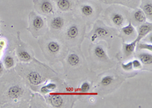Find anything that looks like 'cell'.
Instances as JSON below:
<instances>
[{"mask_svg": "<svg viewBox=\"0 0 152 108\" xmlns=\"http://www.w3.org/2000/svg\"><path fill=\"white\" fill-rule=\"evenodd\" d=\"M53 2L60 12L69 13L74 12L78 0H53Z\"/></svg>", "mask_w": 152, "mask_h": 108, "instance_id": "obj_17", "label": "cell"}, {"mask_svg": "<svg viewBox=\"0 0 152 108\" xmlns=\"http://www.w3.org/2000/svg\"><path fill=\"white\" fill-rule=\"evenodd\" d=\"M6 40L5 39H0V52L3 53L4 50L5 49V47H6Z\"/></svg>", "mask_w": 152, "mask_h": 108, "instance_id": "obj_30", "label": "cell"}, {"mask_svg": "<svg viewBox=\"0 0 152 108\" xmlns=\"http://www.w3.org/2000/svg\"><path fill=\"white\" fill-rule=\"evenodd\" d=\"M47 25H48V32L55 37H58L62 31L64 29L66 23L69 18H67L63 15H56L47 17Z\"/></svg>", "mask_w": 152, "mask_h": 108, "instance_id": "obj_13", "label": "cell"}, {"mask_svg": "<svg viewBox=\"0 0 152 108\" xmlns=\"http://www.w3.org/2000/svg\"><path fill=\"white\" fill-rule=\"evenodd\" d=\"M103 2L107 5H119L129 9H135L139 7L141 0H103Z\"/></svg>", "mask_w": 152, "mask_h": 108, "instance_id": "obj_19", "label": "cell"}, {"mask_svg": "<svg viewBox=\"0 0 152 108\" xmlns=\"http://www.w3.org/2000/svg\"><path fill=\"white\" fill-rule=\"evenodd\" d=\"M27 30L34 38H38L48 32L47 21L43 16L32 11L29 14V26Z\"/></svg>", "mask_w": 152, "mask_h": 108, "instance_id": "obj_11", "label": "cell"}, {"mask_svg": "<svg viewBox=\"0 0 152 108\" xmlns=\"http://www.w3.org/2000/svg\"><path fill=\"white\" fill-rule=\"evenodd\" d=\"M85 23L77 18L69 17L58 38L68 47H81L85 36Z\"/></svg>", "mask_w": 152, "mask_h": 108, "instance_id": "obj_5", "label": "cell"}, {"mask_svg": "<svg viewBox=\"0 0 152 108\" xmlns=\"http://www.w3.org/2000/svg\"><path fill=\"white\" fill-rule=\"evenodd\" d=\"M118 31H119L118 37L122 39L123 43H129V42L136 40V29L130 22H129L123 28H119Z\"/></svg>", "mask_w": 152, "mask_h": 108, "instance_id": "obj_15", "label": "cell"}, {"mask_svg": "<svg viewBox=\"0 0 152 108\" xmlns=\"http://www.w3.org/2000/svg\"><path fill=\"white\" fill-rule=\"evenodd\" d=\"M151 33H149L148 34H147L146 36H145V37H143V38L142 39V41L143 42H145V43H148V44H151L152 43V40H151Z\"/></svg>", "mask_w": 152, "mask_h": 108, "instance_id": "obj_29", "label": "cell"}, {"mask_svg": "<svg viewBox=\"0 0 152 108\" xmlns=\"http://www.w3.org/2000/svg\"><path fill=\"white\" fill-rule=\"evenodd\" d=\"M132 64L133 69L135 70V71L142 70L144 69L143 65L142 64V63L137 58H135V59L132 60Z\"/></svg>", "mask_w": 152, "mask_h": 108, "instance_id": "obj_28", "label": "cell"}, {"mask_svg": "<svg viewBox=\"0 0 152 108\" xmlns=\"http://www.w3.org/2000/svg\"><path fill=\"white\" fill-rule=\"evenodd\" d=\"M137 40H135L129 43H123V47H122V53H123V59H129L132 57L135 51Z\"/></svg>", "mask_w": 152, "mask_h": 108, "instance_id": "obj_20", "label": "cell"}, {"mask_svg": "<svg viewBox=\"0 0 152 108\" xmlns=\"http://www.w3.org/2000/svg\"><path fill=\"white\" fill-rule=\"evenodd\" d=\"M16 56L21 63H28L32 60H36L34 52L28 44L24 43L20 37V32L18 33V41L15 49Z\"/></svg>", "mask_w": 152, "mask_h": 108, "instance_id": "obj_12", "label": "cell"}, {"mask_svg": "<svg viewBox=\"0 0 152 108\" xmlns=\"http://www.w3.org/2000/svg\"><path fill=\"white\" fill-rule=\"evenodd\" d=\"M126 78L119 70L110 69L103 72L97 76L94 89L101 96L111 94L120 87Z\"/></svg>", "mask_w": 152, "mask_h": 108, "instance_id": "obj_6", "label": "cell"}, {"mask_svg": "<svg viewBox=\"0 0 152 108\" xmlns=\"http://www.w3.org/2000/svg\"><path fill=\"white\" fill-rule=\"evenodd\" d=\"M137 31V42L140 41L143 37H145L149 33H151L152 31V24L150 21H145V23L142 25H138L136 27Z\"/></svg>", "mask_w": 152, "mask_h": 108, "instance_id": "obj_21", "label": "cell"}, {"mask_svg": "<svg viewBox=\"0 0 152 108\" xmlns=\"http://www.w3.org/2000/svg\"><path fill=\"white\" fill-rule=\"evenodd\" d=\"M65 77L68 80L84 79L90 71L88 61L84 56L81 47L69 48L68 54L62 60Z\"/></svg>", "mask_w": 152, "mask_h": 108, "instance_id": "obj_2", "label": "cell"}, {"mask_svg": "<svg viewBox=\"0 0 152 108\" xmlns=\"http://www.w3.org/2000/svg\"><path fill=\"white\" fill-rule=\"evenodd\" d=\"M34 7L37 13L50 17L55 14V5L53 0H34Z\"/></svg>", "mask_w": 152, "mask_h": 108, "instance_id": "obj_14", "label": "cell"}, {"mask_svg": "<svg viewBox=\"0 0 152 108\" xmlns=\"http://www.w3.org/2000/svg\"><path fill=\"white\" fill-rule=\"evenodd\" d=\"M2 53H3L0 52V59H1V58H2Z\"/></svg>", "mask_w": 152, "mask_h": 108, "instance_id": "obj_32", "label": "cell"}, {"mask_svg": "<svg viewBox=\"0 0 152 108\" xmlns=\"http://www.w3.org/2000/svg\"><path fill=\"white\" fill-rule=\"evenodd\" d=\"M45 101L47 104L56 108L72 107L77 98L74 95L66 93H49L45 94Z\"/></svg>", "mask_w": 152, "mask_h": 108, "instance_id": "obj_10", "label": "cell"}, {"mask_svg": "<svg viewBox=\"0 0 152 108\" xmlns=\"http://www.w3.org/2000/svg\"><path fill=\"white\" fill-rule=\"evenodd\" d=\"M133 56L139 60L142 63V64L145 66H151L152 64V54L151 52L149 53V51H136L135 53H134Z\"/></svg>", "mask_w": 152, "mask_h": 108, "instance_id": "obj_22", "label": "cell"}, {"mask_svg": "<svg viewBox=\"0 0 152 108\" xmlns=\"http://www.w3.org/2000/svg\"><path fill=\"white\" fill-rule=\"evenodd\" d=\"M38 38V44L42 53L50 65L62 62L69 49L58 37L47 32Z\"/></svg>", "mask_w": 152, "mask_h": 108, "instance_id": "obj_3", "label": "cell"}, {"mask_svg": "<svg viewBox=\"0 0 152 108\" xmlns=\"http://www.w3.org/2000/svg\"><path fill=\"white\" fill-rule=\"evenodd\" d=\"M135 50L136 51H141V50H145V51H149L151 52L152 51V44H148V43H145V42L138 41L136 44V47H135Z\"/></svg>", "mask_w": 152, "mask_h": 108, "instance_id": "obj_26", "label": "cell"}, {"mask_svg": "<svg viewBox=\"0 0 152 108\" xmlns=\"http://www.w3.org/2000/svg\"><path fill=\"white\" fill-rule=\"evenodd\" d=\"M29 104L31 105V107H42L40 104H43L44 106L47 107V103H46L45 98L42 97L40 94H37V93H34V94H31V100H30Z\"/></svg>", "mask_w": 152, "mask_h": 108, "instance_id": "obj_24", "label": "cell"}, {"mask_svg": "<svg viewBox=\"0 0 152 108\" xmlns=\"http://www.w3.org/2000/svg\"><path fill=\"white\" fill-rule=\"evenodd\" d=\"M97 1H99L100 2H103V0H97Z\"/></svg>", "mask_w": 152, "mask_h": 108, "instance_id": "obj_33", "label": "cell"}, {"mask_svg": "<svg viewBox=\"0 0 152 108\" xmlns=\"http://www.w3.org/2000/svg\"><path fill=\"white\" fill-rule=\"evenodd\" d=\"M101 5L96 1L91 0H78L74 12L76 18L84 22L94 23L101 12Z\"/></svg>", "mask_w": 152, "mask_h": 108, "instance_id": "obj_7", "label": "cell"}, {"mask_svg": "<svg viewBox=\"0 0 152 108\" xmlns=\"http://www.w3.org/2000/svg\"><path fill=\"white\" fill-rule=\"evenodd\" d=\"M139 8L143 11L147 20L152 21V0H141Z\"/></svg>", "mask_w": 152, "mask_h": 108, "instance_id": "obj_23", "label": "cell"}, {"mask_svg": "<svg viewBox=\"0 0 152 108\" xmlns=\"http://www.w3.org/2000/svg\"><path fill=\"white\" fill-rule=\"evenodd\" d=\"M3 65L6 69H13L16 65L15 58L12 54H6L3 58Z\"/></svg>", "mask_w": 152, "mask_h": 108, "instance_id": "obj_25", "label": "cell"}, {"mask_svg": "<svg viewBox=\"0 0 152 108\" xmlns=\"http://www.w3.org/2000/svg\"><path fill=\"white\" fill-rule=\"evenodd\" d=\"M1 36H2V34H0V37H1Z\"/></svg>", "mask_w": 152, "mask_h": 108, "instance_id": "obj_34", "label": "cell"}, {"mask_svg": "<svg viewBox=\"0 0 152 108\" xmlns=\"http://www.w3.org/2000/svg\"><path fill=\"white\" fill-rule=\"evenodd\" d=\"M15 66L16 72L34 92H38L40 86L48 81L58 78L56 72L37 59L28 63L21 62Z\"/></svg>", "mask_w": 152, "mask_h": 108, "instance_id": "obj_1", "label": "cell"}, {"mask_svg": "<svg viewBox=\"0 0 152 108\" xmlns=\"http://www.w3.org/2000/svg\"><path fill=\"white\" fill-rule=\"evenodd\" d=\"M129 15V11L127 10L124 6L113 5L106 9L104 19L106 25L119 30L128 24Z\"/></svg>", "mask_w": 152, "mask_h": 108, "instance_id": "obj_9", "label": "cell"}, {"mask_svg": "<svg viewBox=\"0 0 152 108\" xmlns=\"http://www.w3.org/2000/svg\"><path fill=\"white\" fill-rule=\"evenodd\" d=\"M5 66H4L3 65V63H2V62L0 61V75H2V74H3L4 71H5Z\"/></svg>", "mask_w": 152, "mask_h": 108, "instance_id": "obj_31", "label": "cell"}, {"mask_svg": "<svg viewBox=\"0 0 152 108\" xmlns=\"http://www.w3.org/2000/svg\"><path fill=\"white\" fill-rule=\"evenodd\" d=\"M62 83H63V82H62L61 79H59V77L56 79H51L50 82H46L45 84H43V85L40 86L38 92L41 93L44 95L49 94V93L54 92V91H56L59 85H61Z\"/></svg>", "mask_w": 152, "mask_h": 108, "instance_id": "obj_18", "label": "cell"}, {"mask_svg": "<svg viewBox=\"0 0 152 108\" xmlns=\"http://www.w3.org/2000/svg\"><path fill=\"white\" fill-rule=\"evenodd\" d=\"M145 21H147V18L143 11L140 8L138 7L137 9H132V11H129V22L131 23L133 26L138 27Z\"/></svg>", "mask_w": 152, "mask_h": 108, "instance_id": "obj_16", "label": "cell"}, {"mask_svg": "<svg viewBox=\"0 0 152 108\" xmlns=\"http://www.w3.org/2000/svg\"><path fill=\"white\" fill-rule=\"evenodd\" d=\"M119 31L116 28L108 26L102 20H96L94 23L93 29L85 37L90 40L91 43L104 41L110 44L116 37H118Z\"/></svg>", "mask_w": 152, "mask_h": 108, "instance_id": "obj_8", "label": "cell"}, {"mask_svg": "<svg viewBox=\"0 0 152 108\" xmlns=\"http://www.w3.org/2000/svg\"><path fill=\"white\" fill-rule=\"evenodd\" d=\"M91 87L92 85L90 82L85 81L84 82H82V84H81V86H80L79 92L81 93V94H86V93H88L90 91Z\"/></svg>", "mask_w": 152, "mask_h": 108, "instance_id": "obj_27", "label": "cell"}, {"mask_svg": "<svg viewBox=\"0 0 152 108\" xmlns=\"http://www.w3.org/2000/svg\"><path fill=\"white\" fill-rule=\"evenodd\" d=\"M107 43L97 41L91 43L88 49L89 62H88L91 72L106 71L114 68L116 63L111 59L106 50Z\"/></svg>", "mask_w": 152, "mask_h": 108, "instance_id": "obj_4", "label": "cell"}]
</instances>
